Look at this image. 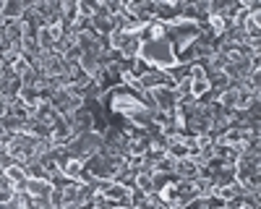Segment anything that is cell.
I'll use <instances>...</instances> for the list:
<instances>
[{
	"label": "cell",
	"instance_id": "7",
	"mask_svg": "<svg viewBox=\"0 0 261 209\" xmlns=\"http://www.w3.org/2000/svg\"><path fill=\"white\" fill-rule=\"evenodd\" d=\"M24 191L34 199H50V191H53V183L50 180H37V178H27V188Z\"/></svg>",
	"mask_w": 261,
	"mask_h": 209
},
{
	"label": "cell",
	"instance_id": "21",
	"mask_svg": "<svg viewBox=\"0 0 261 209\" xmlns=\"http://www.w3.org/2000/svg\"><path fill=\"white\" fill-rule=\"evenodd\" d=\"M11 115V99L8 97H0V120H6Z\"/></svg>",
	"mask_w": 261,
	"mask_h": 209
},
{
	"label": "cell",
	"instance_id": "13",
	"mask_svg": "<svg viewBox=\"0 0 261 209\" xmlns=\"http://www.w3.org/2000/svg\"><path fill=\"white\" fill-rule=\"evenodd\" d=\"M24 134H29L34 139H50V128H47V125H42L37 118H29L24 123Z\"/></svg>",
	"mask_w": 261,
	"mask_h": 209
},
{
	"label": "cell",
	"instance_id": "8",
	"mask_svg": "<svg viewBox=\"0 0 261 209\" xmlns=\"http://www.w3.org/2000/svg\"><path fill=\"white\" fill-rule=\"evenodd\" d=\"M24 8H27V0H3V11H0V16H3L6 21L21 18L24 16Z\"/></svg>",
	"mask_w": 261,
	"mask_h": 209
},
{
	"label": "cell",
	"instance_id": "24",
	"mask_svg": "<svg viewBox=\"0 0 261 209\" xmlns=\"http://www.w3.org/2000/svg\"><path fill=\"white\" fill-rule=\"evenodd\" d=\"M246 206V201H243V196H235V199H230V201H225V209H243Z\"/></svg>",
	"mask_w": 261,
	"mask_h": 209
},
{
	"label": "cell",
	"instance_id": "17",
	"mask_svg": "<svg viewBox=\"0 0 261 209\" xmlns=\"http://www.w3.org/2000/svg\"><path fill=\"white\" fill-rule=\"evenodd\" d=\"M79 16L92 18L94 16V0H79Z\"/></svg>",
	"mask_w": 261,
	"mask_h": 209
},
{
	"label": "cell",
	"instance_id": "15",
	"mask_svg": "<svg viewBox=\"0 0 261 209\" xmlns=\"http://www.w3.org/2000/svg\"><path fill=\"white\" fill-rule=\"evenodd\" d=\"M144 199H146V191H141V188H130V191H128V201H130V209H134V206H141L144 204Z\"/></svg>",
	"mask_w": 261,
	"mask_h": 209
},
{
	"label": "cell",
	"instance_id": "1",
	"mask_svg": "<svg viewBox=\"0 0 261 209\" xmlns=\"http://www.w3.org/2000/svg\"><path fill=\"white\" fill-rule=\"evenodd\" d=\"M139 58H141L144 63H149L151 68H157V71H167V68H172V66H178L175 50H172V45H170V39H167V37L141 42V53H139Z\"/></svg>",
	"mask_w": 261,
	"mask_h": 209
},
{
	"label": "cell",
	"instance_id": "2",
	"mask_svg": "<svg viewBox=\"0 0 261 209\" xmlns=\"http://www.w3.org/2000/svg\"><path fill=\"white\" fill-rule=\"evenodd\" d=\"M105 146V139H102V134H97V131H86V134H79V136H73L68 144L63 146L65 152H68L73 160H79V162H86L89 157H94L99 149Z\"/></svg>",
	"mask_w": 261,
	"mask_h": 209
},
{
	"label": "cell",
	"instance_id": "9",
	"mask_svg": "<svg viewBox=\"0 0 261 209\" xmlns=\"http://www.w3.org/2000/svg\"><path fill=\"white\" fill-rule=\"evenodd\" d=\"M32 118H37L42 125H47V128L53 131V125H55V120H58L60 115H58V113L50 108V102H45V104H39V108H37V113H34Z\"/></svg>",
	"mask_w": 261,
	"mask_h": 209
},
{
	"label": "cell",
	"instance_id": "25",
	"mask_svg": "<svg viewBox=\"0 0 261 209\" xmlns=\"http://www.w3.org/2000/svg\"><path fill=\"white\" fill-rule=\"evenodd\" d=\"M81 55H84V53H81V47H79V45H73V47H71L68 53H65L63 58H65V60H81Z\"/></svg>",
	"mask_w": 261,
	"mask_h": 209
},
{
	"label": "cell",
	"instance_id": "12",
	"mask_svg": "<svg viewBox=\"0 0 261 209\" xmlns=\"http://www.w3.org/2000/svg\"><path fill=\"white\" fill-rule=\"evenodd\" d=\"M6 175L13 183V191H24V188H27V173H24V167L13 165V167H8V170H6Z\"/></svg>",
	"mask_w": 261,
	"mask_h": 209
},
{
	"label": "cell",
	"instance_id": "22",
	"mask_svg": "<svg viewBox=\"0 0 261 209\" xmlns=\"http://www.w3.org/2000/svg\"><path fill=\"white\" fill-rule=\"evenodd\" d=\"M50 204L58 209V206H63V194H60V188H53L50 191Z\"/></svg>",
	"mask_w": 261,
	"mask_h": 209
},
{
	"label": "cell",
	"instance_id": "23",
	"mask_svg": "<svg viewBox=\"0 0 261 209\" xmlns=\"http://www.w3.org/2000/svg\"><path fill=\"white\" fill-rule=\"evenodd\" d=\"M105 8H107V13H110V16L120 13V0H105Z\"/></svg>",
	"mask_w": 261,
	"mask_h": 209
},
{
	"label": "cell",
	"instance_id": "26",
	"mask_svg": "<svg viewBox=\"0 0 261 209\" xmlns=\"http://www.w3.org/2000/svg\"><path fill=\"white\" fill-rule=\"evenodd\" d=\"M8 139H11V134L3 128V120H0V141H3V144H8Z\"/></svg>",
	"mask_w": 261,
	"mask_h": 209
},
{
	"label": "cell",
	"instance_id": "18",
	"mask_svg": "<svg viewBox=\"0 0 261 209\" xmlns=\"http://www.w3.org/2000/svg\"><path fill=\"white\" fill-rule=\"evenodd\" d=\"M172 165H175V160L167 154L165 160H160V162L154 165V170H157V173H172Z\"/></svg>",
	"mask_w": 261,
	"mask_h": 209
},
{
	"label": "cell",
	"instance_id": "20",
	"mask_svg": "<svg viewBox=\"0 0 261 209\" xmlns=\"http://www.w3.org/2000/svg\"><path fill=\"white\" fill-rule=\"evenodd\" d=\"M29 209H55V206L50 204V199H34V196H32Z\"/></svg>",
	"mask_w": 261,
	"mask_h": 209
},
{
	"label": "cell",
	"instance_id": "28",
	"mask_svg": "<svg viewBox=\"0 0 261 209\" xmlns=\"http://www.w3.org/2000/svg\"><path fill=\"white\" fill-rule=\"evenodd\" d=\"M0 11H3V0H0Z\"/></svg>",
	"mask_w": 261,
	"mask_h": 209
},
{
	"label": "cell",
	"instance_id": "4",
	"mask_svg": "<svg viewBox=\"0 0 261 209\" xmlns=\"http://www.w3.org/2000/svg\"><path fill=\"white\" fill-rule=\"evenodd\" d=\"M154 18L162 21V24H172V21L180 18V0H157V11Z\"/></svg>",
	"mask_w": 261,
	"mask_h": 209
},
{
	"label": "cell",
	"instance_id": "10",
	"mask_svg": "<svg viewBox=\"0 0 261 209\" xmlns=\"http://www.w3.org/2000/svg\"><path fill=\"white\" fill-rule=\"evenodd\" d=\"M60 21L63 24H76L79 21V0H63V11H60Z\"/></svg>",
	"mask_w": 261,
	"mask_h": 209
},
{
	"label": "cell",
	"instance_id": "19",
	"mask_svg": "<svg viewBox=\"0 0 261 209\" xmlns=\"http://www.w3.org/2000/svg\"><path fill=\"white\" fill-rule=\"evenodd\" d=\"M94 201H97V209H115L118 206V201L107 199V196H94Z\"/></svg>",
	"mask_w": 261,
	"mask_h": 209
},
{
	"label": "cell",
	"instance_id": "16",
	"mask_svg": "<svg viewBox=\"0 0 261 209\" xmlns=\"http://www.w3.org/2000/svg\"><path fill=\"white\" fill-rule=\"evenodd\" d=\"M134 186L141 188V191H146V194H149V191H154V188H151V175H146V173H139L136 180H134Z\"/></svg>",
	"mask_w": 261,
	"mask_h": 209
},
{
	"label": "cell",
	"instance_id": "6",
	"mask_svg": "<svg viewBox=\"0 0 261 209\" xmlns=\"http://www.w3.org/2000/svg\"><path fill=\"white\" fill-rule=\"evenodd\" d=\"M76 134L65 125V120L63 118H58L55 120V125H53V131H50V141H53V146H65L71 139H73Z\"/></svg>",
	"mask_w": 261,
	"mask_h": 209
},
{
	"label": "cell",
	"instance_id": "11",
	"mask_svg": "<svg viewBox=\"0 0 261 209\" xmlns=\"http://www.w3.org/2000/svg\"><path fill=\"white\" fill-rule=\"evenodd\" d=\"M6 37L13 42V45H18V42L24 39V21H21V18L6 21Z\"/></svg>",
	"mask_w": 261,
	"mask_h": 209
},
{
	"label": "cell",
	"instance_id": "14",
	"mask_svg": "<svg viewBox=\"0 0 261 209\" xmlns=\"http://www.w3.org/2000/svg\"><path fill=\"white\" fill-rule=\"evenodd\" d=\"M151 71L149 63H144L141 58H134V60H128V73L134 76V79H144L146 73Z\"/></svg>",
	"mask_w": 261,
	"mask_h": 209
},
{
	"label": "cell",
	"instance_id": "5",
	"mask_svg": "<svg viewBox=\"0 0 261 209\" xmlns=\"http://www.w3.org/2000/svg\"><path fill=\"white\" fill-rule=\"evenodd\" d=\"M172 173H175L178 178H186V180H196V178H199V162H196L193 157L175 160V165H172Z\"/></svg>",
	"mask_w": 261,
	"mask_h": 209
},
{
	"label": "cell",
	"instance_id": "3",
	"mask_svg": "<svg viewBox=\"0 0 261 209\" xmlns=\"http://www.w3.org/2000/svg\"><path fill=\"white\" fill-rule=\"evenodd\" d=\"M149 92H151V97H154L157 110H175L178 102L183 99V94L175 87H157V89H149Z\"/></svg>",
	"mask_w": 261,
	"mask_h": 209
},
{
	"label": "cell",
	"instance_id": "27",
	"mask_svg": "<svg viewBox=\"0 0 261 209\" xmlns=\"http://www.w3.org/2000/svg\"><path fill=\"white\" fill-rule=\"evenodd\" d=\"M63 209H81V206H79V204H65Z\"/></svg>",
	"mask_w": 261,
	"mask_h": 209
}]
</instances>
